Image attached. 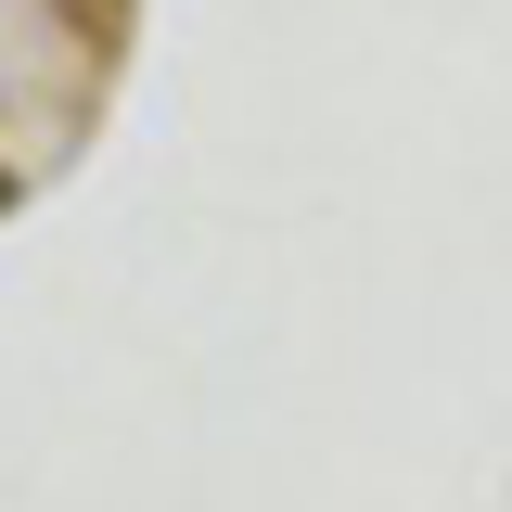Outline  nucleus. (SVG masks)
Returning a JSON list of instances; mask_svg holds the SVG:
<instances>
[{"label": "nucleus", "instance_id": "nucleus-1", "mask_svg": "<svg viewBox=\"0 0 512 512\" xmlns=\"http://www.w3.org/2000/svg\"><path fill=\"white\" fill-rule=\"evenodd\" d=\"M0 205H13V180H0Z\"/></svg>", "mask_w": 512, "mask_h": 512}]
</instances>
